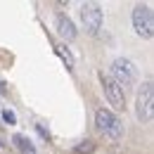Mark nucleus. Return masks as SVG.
<instances>
[{
  "label": "nucleus",
  "mask_w": 154,
  "mask_h": 154,
  "mask_svg": "<svg viewBox=\"0 0 154 154\" xmlns=\"http://www.w3.org/2000/svg\"><path fill=\"white\" fill-rule=\"evenodd\" d=\"M112 78L121 85V90L126 93V90L135 88V83H137V78H140V71H137V66H135L131 59L119 57V59L112 62Z\"/></svg>",
  "instance_id": "nucleus-1"
},
{
  "label": "nucleus",
  "mask_w": 154,
  "mask_h": 154,
  "mask_svg": "<svg viewBox=\"0 0 154 154\" xmlns=\"http://www.w3.org/2000/svg\"><path fill=\"white\" fill-rule=\"evenodd\" d=\"M95 126H97L100 133H104L107 137H112V140H121L123 133H126L123 121H121L114 112L104 109V107H100V109L95 112Z\"/></svg>",
  "instance_id": "nucleus-2"
},
{
  "label": "nucleus",
  "mask_w": 154,
  "mask_h": 154,
  "mask_svg": "<svg viewBox=\"0 0 154 154\" xmlns=\"http://www.w3.org/2000/svg\"><path fill=\"white\" fill-rule=\"evenodd\" d=\"M135 114L142 123H149L154 116V88L152 81L142 83V90L137 93V104H135Z\"/></svg>",
  "instance_id": "nucleus-3"
},
{
  "label": "nucleus",
  "mask_w": 154,
  "mask_h": 154,
  "mask_svg": "<svg viewBox=\"0 0 154 154\" xmlns=\"http://www.w3.org/2000/svg\"><path fill=\"white\" fill-rule=\"evenodd\" d=\"M133 29L140 38H152L154 36V19L149 5H137L133 10Z\"/></svg>",
  "instance_id": "nucleus-4"
},
{
  "label": "nucleus",
  "mask_w": 154,
  "mask_h": 154,
  "mask_svg": "<svg viewBox=\"0 0 154 154\" xmlns=\"http://www.w3.org/2000/svg\"><path fill=\"white\" fill-rule=\"evenodd\" d=\"M81 21L85 26V31L90 36H97L100 29H102V21H104V14H102V7L97 2H85L81 7Z\"/></svg>",
  "instance_id": "nucleus-5"
},
{
  "label": "nucleus",
  "mask_w": 154,
  "mask_h": 154,
  "mask_svg": "<svg viewBox=\"0 0 154 154\" xmlns=\"http://www.w3.org/2000/svg\"><path fill=\"white\" fill-rule=\"evenodd\" d=\"M100 81H102V88H104V95L109 100V104L114 109H123L126 107V93L121 90V85L112 76H104V74H100Z\"/></svg>",
  "instance_id": "nucleus-6"
},
{
  "label": "nucleus",
  "mask_w": 154,
  "mask_h": 154,
  "mask_svg": "<svg viewBox=\"0 0 154 154\" xmlns=\"http://www.w3.org/2000/svg\"><path fill=\"white\" fill-rule=\"evenodd\" d=\"M55 26H57V33L62 36V38H66V40H74V38H76V26H74V21L69 19L66 14L59 12L57 17H55Z\"/></svg>",
  "instance_id": "nucleus-7"
},
{
  "label": "nucleus",
  "mask_w": 154,
  "mask_h": 154,
  "mask_svg": "<svg viewBox=\"0 0 154 154\" xmlns=\"http://www.w3.org/2000/svg\"><path fill=\"white\" fill-rule=\"evenodd\" d=\"M12 142H14V147H17L19 152H24V154H36V145H33L26 135H19V133H17L14 137H12Z\"/></svg>",
  "instance_id": "nucleus-8"
},
{
  "label": "nucleus",
  "mask_w": 154,
  "mask_h": 154,
  "mask_svg": "<svg viewBox=\"0 0 154 154\" xmlns=\"http://www.w3.org/2000/svg\"><path fill=\"white\" fill-rule=\"evenodd\" d=\"M55 52L62 57V62L66 64V69H74V57H71V52H69L64 45H55Z\"/></svg>",
  "instance_id": "nucleus-9"
},
{
  "label": "nucleus",
  "mask_w": 154,
  "mask_h": 154,
  "mask_svg": "<svg viewBox=\"0 0 154 154\" xmlns=\"http://www.w3.org/2000/svg\"><path fill=\"white\" fill-rule=\"evenodd\" d=\"M95 152V142L93 140H83L74 147V154H93Z\"/></svg>",
  "instance_id": "nucleus-10"
},
{
  "label": "nucleus",
  "mask_w": 154,
  "mask_h": 154,
  "mask_svg": "<svg viewBox=\"0 0 154 154\" xmlns=\"http://www.w3.org/2000/svg\"><path fill=\"white\" fill-rule=\"evenodd\" d=\"M2 121H5V123H10V126H14V123H17V114H14V112H12V109H2Z\"/></svg>",
  "instance_id": "nucleus-11"
},
{
  "label": "nucleus",
  "mask_w": 154,
  "mask_h": 154,
  "mask_svg": "<svg viewBox=\"0 0 154 154\" xmlns=\"http://www.w3.org/2000/svg\"><path fill=\"white\" fill-rule=\"evenodd\" d=\"M36 131H38V135L40 137H43V140H45V142H48V140H50V131H48V128H45V123H36Z\"/></svg>",
  "instance_id": "nucleus-12"
},
{
  "label": "nucleus",
  "mask_w": 154,
  "mask_h": 154,
  "mask_svg": "<svg viewBox=\"0 0 154 154\" xmlns=\"http://www.w3.org/2000/svg\"><path fill=\"white\" fill-rule=\"evenodd\" d=\"M0 95H5V88H2V85H0Z\"/></svg>",
  "instance_id": "nucleus-13"
}]
</instances>
